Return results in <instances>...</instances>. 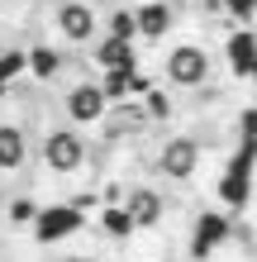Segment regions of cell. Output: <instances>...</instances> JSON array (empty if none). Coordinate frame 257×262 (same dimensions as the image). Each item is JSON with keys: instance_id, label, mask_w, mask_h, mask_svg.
Returning a JSON list of instances; mask_svg holds the SVG:
<instances>
[{"instance_id": "cell-1", "label": "cell", "mask_w": 257, "mask_h": 262, "mask_svg": "<svg viewBox=\"0 0 257 262\" xmlns=\"http://www.w3.org/2000/svg\"><path fill=\"white\" fill-rule=\"evenodd\" d=\"M90 158V148H86V138L77 124H57L43 134V148H38V162H43V172H53V177H72V172H81Z\"/></svg>"}, {"instance_id": "cell-2", "label": "cell", "mask_w": 257, "mask_h": 262, "mask_svg": "<svg viewBox=\"0 0 257 262\" xmlns=\"http://www.w3.org/2000/svg\"><path fill=\"white\" fill-rule=\"evenodd\" d=\"M252 167H257V138H243V143H238V152L224 162L219 186H215L219 200H224L233 214H238V210H248V200H252Z\"/></svg>"}, {"instance_id": "cell-3", "label": "cell", "mask_w": 257, "mask_h": 262, "mask_svg": "<svg viewBox=\"0 0 257 262\" xmlns=\"http://www.w3.org/2000/svg\"><path fill=\"white\" fill-rule=\"evenodd\" d=\"M209 72H215V62H209V53L200 43H176L167 53V62H162V76H167V86H176V91H200L209 81Z\"/></svg>"}, {"instance_id": "cell-4", "label": "cell", "mask_w": 257, "mask_h": 262, "mask_svg": "<svg viewBox=\"0 0 257 262\" xmlns=\"http://www.w3.org/2000/svg\"><path fill=\"white\" fill-rule=\"evenodd\" d=\"M53 29H57L62 43H72V48H90V43L100 38V14H96L90 0H57Z\"/></svg>"}, {"instance_id": "cell-5", "label": "cell", "mask_w": 257, "mask_h": 262, "mask_svg": "<svg viewBox=\"0 0 257 262\" xmlns=\"http://www.w3.org/2000/svg\"><path fill=\"white\" fill-rule=\"evenodd\" d=\"M200 158H205V148H200V138L195 134H172L167 143L157 148V177H167V181H191L195 172H200Z\"/></svg>"}, {"instance_id": "cell-6", "label": "cell", "mask_w": 257, "mask_h": 262, "mask_svg": "<svg viewBox=\"0 0 257 262\" xmlns=\"http://www.w3.org/2000/svg\"><path fill=\"white\" fill-rule=\"evenodd\" d=\"M81 224H86V210L77 205V200H62V205H43L29 229H34L38 243H62L72 234H81Z\"/></svg>"}, {"instance_id": "cell-7", "label": "cell", "mask_w": 257, "mask_h": 262, "mask_svg": "<svg viewBox=\"0 0 257 262\" xmlns=\"http://www.w3.org/2000/svg\"><path fill=\"white\" fill-rule=\"evenodd\" d=\"M62 115H67V124L90 129V124H100L110 115V100H105V91L96 81H72L67 96H62Z\"/></svg>"}, {"instance_id": "cell-8", "label": "cell", "mask_w": 257, "mask_h": 262, "mask_svg": "<svg viewBox=\"0 0 257 262\" xmlns=\"http://www.w3.org/2000/svg\"><path fill=\"white\" fill-rule=\"evenodd\" d=\"M229 234H233V220H229V214L200 210V214H195V229H191V262H205Z\"/></svg>"}, {"instance_id": "cell-9", "label": "cell", "mask_w": 257, "mask_h": 262, "mask_svg": "<svg viewBox=\"0 0 257 262\" xmlns=\"http://www.w3.org/2000/svg\"><path fill=\"white\" fill-rule=\"evenodd\" d=\"M119 205L129 210L133 229H157V224H162V214H167V200H162L153 186H129Z\"/></svg>"}, {"instance_id": "cell-10", "label": "cell", "mask_w": 257, "mask_h": 262, "mask_svg": "<svg viewBox=\"0 0 257 262\" xmlns=\"http://www.w3.org/2000/svg\"><path fill=\"white\" fill-rule=\"evenodd\" d=\"M90 62H96L100 72H138V53H133V43L105 34V38L90 43Z\"/></svg>"}, {"instance_id": "cell-11", "label": "cell", "mask_w": 257, "mask_h": 262, "mask_svg": "<svg viewBox=\"0 0 257 262\" xmlns=\"http://www.w3.org/2000/svg\"><path fill=\"white\" fill-rule=\"evenodd\" d=\"M133 24H138V38H167L172 24H176V5H167V0H148V5L133 10Z\"/></svg>"}, {"instance_id": "cell-12", "label": "cell", "mask_w": 257, "mask_h": 262, "mask_svg": "<svg viewBox=\"0 0 257 262\" xmlns=\"http://www.w3.org/2000/svg\"><path fill=\"white\" fill-rule=\"evenodd\" d=\"M24 72L34 81H57L67 72V53L53 48V43H34V48H24Z\"/></svg>"}, {"instance_id": "cell-13", "label": "cell", "mask_w": 257, "mask_h": 262, "mask_svg": "<svg viewBox=\"0 0 257 262\" xmlns=\"http://www.w3.org/2000/svg\"><path fill=\"white\" fill-rule=\"evenodd\" d=\"M29 167V134L19 124H0V177H14Z\"/></svg>"}, {"instance_id": "cell-14", "label": "cell", "mask_w": 257, "mask_h": 262, "mask_svg": "<svg viewBox=\"0 0 257 262\" xmlns=\"http://www.w3.org/2000/svg\"><path fill=\"white\" fill-rule=\"evenodd\" d=\"M224 57H229V72L233 76H248L257 67V34L243 24V29H233L229 43H224Z\"/></svg>"}, {"instance_id": "cell-15", "label": "cell", "mask_w": 257, "mask_h": 262, "mask_svg": "<svg viewBox=\"0 0 257 262\" xmlns=\"http://www.w3.org/2000/svg\"><path fill=\"white\" fill-rule=\"evenodd\" d=\"M100 234H105V238H114V243H124V238H133V234H138V229H133L129 210H124V205H114V200H110V205L100 210Z\"/></svg>"}, {"instance_id": "cell-16", "label": "cell", "mask_w": 257, "mask_h": 262, "mask_svg": "<svg viewBox=\"0 0 257 262\" xmlns=\"http://www.w3.org/2000/svg\"><path fill=\"white\" fill-rule=\"evenodd\" d=\"M138 110H143V119H148V124H167V119L176 115V105H172V96H167V91L148 86V91H143V105H138Z\"/></svg>"}, {"instance_id": "cell-17", "label": "cell", "mask_w": 257, "mask_h": 262, "mask_svg": "<svg viewBox=\"0 0 257 262\" xmlns=\"http://www.w3.org/2000/svg\"><path fill=\"white\" fill-rule=\"evenodd\" d=\"M105 34H110V38H124V43H133V38H138L133 10H124V5H119V10H110V19H105Z\"/></svg>"}, {"instance_id": "cell-18", "label": "cell", "mask_w": 257, "mask_h": 262, "mask_svg": "<svg viewBox=\"0 0 257 262\" xmlns=\"http://www.w3.org/2000/svg\"><path fill=\"white\" fill-rule=\"evenodd\" d=\"M14 76H24V48H0V96Z\"/></svg>"}, {"instance_id": "cell-19", "label": "cell", "mask_w": 257, "mask_h": 262, "mask_svg": "<svg viewBox=\"0 0 257 262\" xmlns=\"http://www.w3.org/2000/svg\"><path fill=\"white\" fill-rule=\"evenodd\" d=\"M129 76L133 72H105L96 86L105 91V100H110V105H119V100H129Z\"/></svg>"}, {"instance_id": "cell-20", "label": "cell", "mask_w": 257, "mask_h": 262, "mask_svg": "<svg viewBox=\"0 0 257 262\" xmlns=\"http://www.w3.org/2000/svg\"><path fill=\"white\" fill-rule=\"evenodd\" d=\"M34 214H38V205H34L29 195H14L10 205H5V220H10V224H19V229H24V224H34Z\"/></svg>"}, {"instance_id": "cell-21", "label": "cell", "mask_w": 257, "mask_h": 262, "mask_svg": "<svg viewBox=\"0 0 257 262\" xmlns=\"http://www.w3.org/2000/svg\"><path fill=\"white\" fill-rule=\"evenodd\" d=\"M219 5L229 10L233 24H252V19H257V0H219Z\"/></svg>"}, {"instance_id": "cell-22", "label": "cell", "mask_w": 257, "mask_h": 262, "mask_svg": "<svg viewBox=\"0 0 257 262\" xmlns=\"http://www.w3.org/2000/svg\"><path fill=\"white\" fill-rule=\"evenodd\" d=\"M238 134H243V138H257V105H252V110H243V119H238Z\"/></svg>"}, {"instance_id": "cell-23", "label": "cell", "mask_w": 257, "mask_h": 262, "mask_svg": "<svg viewBox=\"0 0 257 262\" xmlns=\"http://www.w3.org/2000/svg\"><path fill=\"white\" fill-rule=\"evenodd\" d=\"M62 262H100V257H90V253H72V257H62Z\"/></svg>"}, {"instance_id": "cell-24", "label": "cell", "mask_w": 257, "mask_h": 262, "mask_svg": "<svg viewBox=\"0 0 257 262\" xmlns=\"http://www.w3.org/2000/svg\"><path fill=\"white\" fill-rule=\"evenodd\" d=\"M167 5H191V0H167Z\"/></svg>"}, {"instance_id": "cell-25", "label": "cell", "mask_w": 257, "mask_h": 262, "mask_svg": "<svg viewBox=\"0 0 257 262\" xmlns=\"http://www.w3.org/2000/svg\"><path fill=\"white\" fill-rule=\"evenodd\" d=\"M248 76H252V81H257V67H252V72H248Z\"/></svg>"}]
</instances>
